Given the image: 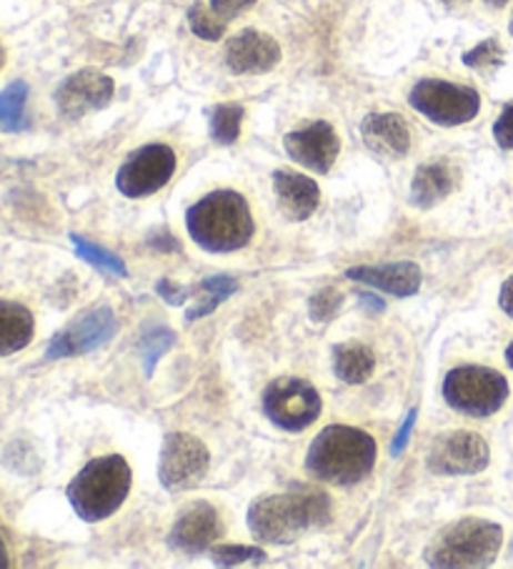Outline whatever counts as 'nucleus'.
<instances>
[{"mask_svg":"<svg viewBox=\"0 0 513 569\" xmlns=\"http://www.w3.org/2000/svg\"><path fill=\"white\" fill-rule=\"evenodd\" d=\"M486 3H489L491 8H503V6L509 3V0H486Z\"/></svg>","mask_w":513,"mask_h":569,"instance_id":"41","label":"nucleus"},{"mask_svg":"<svg viewBox=\"0 0 513 569\" xmlns=\"http://www.w3.org/2000/svg\"><path fill=\"white\" fill-rule=\"evenodd\" d=\"M11 565V559H8V547H6V539L0 535V569H6Z\"/></svg>","mask_w":513,"mask_h":569,"instance_id":"38","label":"nucleus"},{"mask_svg":"<svg viewBox=\"0 0 513 569\" xmlns=\"http://www.w3.org/2000/svg\"><path fill=\"white\" fill-rule=\"evenodd\" d=\"M346 277L399 299H409L421 289V269L411 261L381 263V267H353L346 271Z\"/></svg>","mask_w":513,"mask_h":569,"instance_id":"19","label":"nucleus"},{"mask_svg":"<svg viewBox=\"0 0 513 569\" xmlns=\"http://www.w3.org/2000/svg\"><path fill=\"white\" fill-rule=\"evenodd\" d=\"M503 63V48L496 38H486L476 48L463 53V66L473 68V71H493Z\"/></svg>","mask_w":513,"mask_h":569,"instance_id":"29","label":"nucleus"},{"mask_svg":"<svg viewBox=\"0 0 513 569\" xmlns=\"http://www.w3.org/2000/svg\"><path fill=\"white\" fill-rule=\"evenodd\" d=\"M509 31H511V36H513V21H511V26H509Z\"/></svg>","mask_w":513,"mask_h":569,"instance_id":"43","label":"nucleus"},{"mask_svg":"<svg viewBox=\"0 0 513 569\" xmlns=\"http://www.w3.org/2000/svg\"><path fill=\"white\" fill-rule=\"evenodd\" d=\"M235 291H239V281L231 277H211V279L201 281L199 283V293H203L201 303H195V307L185 313V319L189 321L203 319L205 313H211L215 307H219V303H223Z\"/></svg>","mask_w":513,"mask_h":569,"instance_id":"25","label":"nucleus"},{"mask_svg":"<svg viewBox=\"0 0 513 569\" xmlns=\"http://www.w3.org/2000/svg\"><path fill=\"white\" fill-rule=\"evenodd\" d=\"M175 153L165 143H148L128 156L118 169L115 186L125 199H145L173 179Z\"/></svg>","mask_w":513,"mask_h":569,"instance_id":"10","label":"nucleus"},{"mask_svg":"<svg viewBox=\"0 0 513 569\" xmlns=\"http://www.w3.org/2000/svg\"><path fill=\"white\" fill-rule=\"evenodd\" d=\"M191 239L211 253H231L249 247L255 226L249 201L235 191H213L185 213Z\"/></svg>","mask_w":513,"mask_h":569,"instance_id":"3","label":"nucleus"},{"mask_svg":"<svg viewBox=\"0 0 513 569\" xmlns=\"http://www.w3.org/2000/svg\"><path fill=\"white\" fill-rule=\"evenodd\" d=\"M443 399L459 415L486 419L506 405L509 381L501 371L489 367H456L443 379Z\"/></svg>","mask_w":513,"mask_h":569,"instance_id":"6","label":"nucleus"},{"mask_svg":"<svg viewBox=\"0 0 513 569\" xmlns=\"http://www.w3.org/2000/svg\"><path fill=\"white\" fill-rule=\"evenodd\" d=\"M118 333V319L111 307H93L83 311L76 321L58 331L46 349L48 359L83 357L105 347Z\"/></svg>","mask_w":513,"mask_h":569,"instance_id":"11","label":"nucleus"},{"mask_svg":"<svg viewBox=\"0 0 513 569\" xmlns=\"http://www.w3.org/2000/svg\"><path fill=\"white\" fill-rule=\"evenodd\" d=\"M373 369H376V357L361 341H346L333 349V371L343 385H363L373 377Z\"/></svg>","mask_w":513,"mask_h":569,"instance_id":"22","label":"nucleus"},{"mask_svg":"<svg viewBox=\"0 0 513 569\" xmlns=\"http://www.w3.org/2000/svg\"><path fill=\"white\" fill-rule=\"evenodd\" d=\"M456 189V173L446 161H431L416 169L411 183V203L419 209H433Z\"/></svg>","mask_w":513,"mask_h":569,"instance_id":"20","label":"nucleus"},{"mask_svg":"<svg viewBox=\"0 0 513 569\" xmlns=\"http://www.w3.org/2000/svg\"><path fill=\"white\" fill-rule=\"evenodd\" d=\"M3 61H6V51H3V46H0V68H3Z\"/></svg>","mask_w":513,"mask_h":569,"instance_id":"42","label":"nucleus"},{"mask_svg":"<svg viewBox=\"0 0 513 569\" xmlns=\"http://www.w3.org/2000/svg\"><path fill=\"white\" fill-rule=\"evenodd\" d=\"M36 319L18 301H0V357L16 355L33 341Z\"/></svg>","mask_w":513,"mask_h":569,"instance_id":"21","label":"nucleus"},{"mask_svg":"<svg viewBox=\"0 0 513 569\" xmlns=\"http://www.w3.org/2000/svg\"><path fill=\"white\" fill-rule=\"evenodd\" d=\"M243 106L221 103L211 108V139L221 146H231L239 141L243 126Z\"/></svg>","mask_w":513,"mask_h":569,"instance_id":"24","label":"nucleus"},{"mask_svg":"<svg viewBox=\"0 0 513 569\" xmlns=\"http://www.w3.org/2000/svg\"><path fill=\"white\" fill-rule=\"evenodd\" d=\"M71 241H73V247H76V251H78V257H81L83 261L93 263V267L103 269V271H108V273H115V277H128L125 263H123L121 259H118V257H113L111 251L95 247V243H91L86 237H78V233H73Z\"/></svg>","mask_w":513,"mask_h":569,"instance_id":"27","label":"nucleus"},{"mask_svg":"<svg viewBox=\"0 0 513 569\" xmlns=\"http://www.w3.org/2000/svg\"><path fill=\"white\" fill-rule=\"evenodd\" d=\"M491 451L486 439L473 431H449L433 441L426 465L439 477H463L479 475L489 467Z\"/></svg>","mask_w":513,"mask_h":569,"instance_id":"12","label":"nucleus"},{"mask_svg":"<svg viewBox=\"0 0 513 569\" xmlns=\"http://www.w3.org/2000/svg\"><path fill=\"white\" fill-rule=\"evenodd\" d=\"M225 66L235 76H261L273 71L281 61V46L269 33L245 28L225 43Z\"/></svg>","mask_w":513,"mask_h":569,"instance_id":"15","label":"nucleus"},{"mask_svg":"<svg viewBox=\"0 0 513 569\" xmlns=\"http://www.w3.org/2000/svg\"><path fill=\"white\" fill-rule=\"evenodd\" d=\"M416 419H419V409H411L406 419H403L401 429L396 431V437H393V441H391V457H401L403 449L409 447V439H411V431H413V425H416Z\"/></svg>","mask_w":513,"mask_h":569,"instance_id":"34","label":"nucleus"},{"mask_svg":"<svg viewBox=\"0 0 513 569\" xmlns=\"http://www.w3.org/2000/svg\"><path fill=\"white\" fill-rule=\"evenodd\" d=\"M255 6V0H211V11L223 18L225 23L233 21L235 16H241Z\"/></svg>","mask_w":513,"mask_h":569,"instance_id":"33","label":"nucleus"},{"mask_svg":"<svg viewBox=\"0 0 513 569\" xmlns=\"http://www.w3.org/2000/svg\"><path fill=\"white\" fill-rule=\"evenodd\" d=\"M173 345H175V333L171 329L163 327V323H145L138 347H141V357H143V367L148 377L153 375V367L158 365V359H161Z\"/></svg>","mask_w":513,"mask_h":569,"instance_id":"26","label":"nucleus"},{"mask_svg":"<svg viewBox=\"0 0 513 569\" xmlns=\"http://www.w3.org/2000/svg\"><path fill=\"white\" fill-rule=\"evenodd\" d=\"M273 193L279 201V209L289 221L311 219L313 211L321 203L319 183L309 176L293 171H275L273 173Z\"/></svg>","mask_w":513,"mask_h":569,"instance_id":"17","label":"nucleus"},{"mask_svg":"<svg viewBox=\"0 0 513 569\" xmlns=\"http://www.w3.org/2000/svg\"><path fill=\"white\" fill-rule=\"evenodd\" d=\"M223 535V522L209 502H193L183 509L171 529V547L185 555H201Z\"/></svg>","mask_w":513,"mask_h":569,"instance_id":"16","label":"nucleus"},{"mask_svg":"<svg viewBox=\"0 0 513 569\" xmlns=\"http://www.w3.org/2000/svg\"><path fill=\"white\" fill-rule=\"evenodd\" d=\"M155 291L158 297H163V301L171 303V307H181V303H185V299H189V289L183 287H175V283L171 279H161L155 283Z\"/></svg>","mask_w":513,"mask_h":569,"instance_id":"35","label":"nucleus"},{"mask_svg":"<svg viewBox=\"0 0 513 569\" xmlns=\"http://www.w3.org/2000/svg\"><path fill=\"white\" fill-rule=\"evenodd\" d=\"M131 479V467L121 455L98 457L68 485V502L83 522H103L125 502Z\"/></svg>","mask_w":513,"mask_h":569,"instance_id":"4","label":"nucleus"},{"mask_svg":"<svg viewBox=\"0 0 513 569\" xmlns=\"http://www.w3.org/2000/svg\"><path fill=\"white\" fill-rule=\"evenodd\" d=\"M503 545V529L486 519L466 517L459 519L431 539L423 552L429 567L463 569V567H489L499 557Z\"/></svg>","mask_w":513,"mask_h":569,"instance_id":"5","label":"nucleus"},{"mask_svg":"<svg viewBox=\"0 0 513 569\" xmlns=\"http://www.w3.org/2000/svg\"><path fill=\"white\" fill-rule=\"evenodd\" d=\"M443 6L446 8H456V6H463V3H469V0H441Z\"/></svg>","mask_w":513,"mask_h":569,"instance_id":"39","label":"nucleus"},{"mask_svg":"<svg viewBox=\"0 0 513 569\" xmlns=\"http://www.w3.org/2000/svg\"><path fill=\"white\" fill-rule=\"evenodd\" d=\"M343 307V293L333 287H325L321 291H315L311 301H309V311H311V319L315 323H329L335 317H339V311Z\"/></svg>","mask_w":513,"mask_h":569,"instance_id":"30","label":"nucleus"},{"mask_svg":"<svg viewBox=\"0 0 513 569\" xmlns=\"http://www.w3.org/2000/svg\"><path fill=\"white\" fill-rule=\"evenodd\" d=\"M211 467V455L201 439L183 431L165 435L158 457V479L168 492H185L201 485Z\"/></svg>","mask_w":513,"mask_h":569,"instance_id":"9","label":"nucleus"},{"mask_svg":"<svg viewBox=\"0 0 513 569\" xmlns=\"http://www.w3.org/2000/svg\"><path fill=\"white\" fill-rule=\"evenodd\" d=\"M359 297H361V303H366V307H369V311H383V309H386V303H383L379 297H373V293H359Z\"/></svg>","mask_w":513,"mask_h":569,"instance_id":"37","label":"nucleus"},{"mask_svg":"<svg viewBox=\"0 0 513 569\" xmlns=\"http://www.w3.org/2000/svg\"><path fill=\"white\" fill-rule=\"evenodd\" d=\"M189 26L193 36H199L201 41H221L223 33H225V21L223 18L215 16L211 8H205L201 0L199 3L191 6L189 11Z\"/></svg>","mask_w":513,"mask_h":569,"instance_id":"28","label":"nucleus"},{"mask_svg":"<svg viewBox=\"0 0 513 569\" xmlns=\"http://www.w3.org/2000/svg\"><path fill=\"white\" fill-rule=\"evenodd\" d=\"M376 441L369 431L331 425L311 441L305 469L319 482L349 487L371 475L373 465H376Z\"/></svg>","mask_w":513,"mask_h":569,"instance_id":"2","label":"nucleus"},{"mask_svg":"<svg viewBox=\"0 0 513 569\" xmlns=\"http://www.w3.org/2000/svg\"><path fill=\"white\" fill-rule=\"evenodd\" d=\"M329 522V495L309 487L255 499L249 509V529L255 539L269 545H293L305 532L321 529Z\"/></svg>","mask_w":513,"mask_h":569,"instance_id":"1","label":"nucleus"},{"mask_svg":"<svg viewBox=\"0 0 513 569\" xmlns=\"http://www.w3.org/2000/svg\"><path fill=\"white\" fill-rule=\"evenodd\" d=\"M361 136L369 151L383 159H403L411 151V133L399 113H369L361 121Z\"/></svg>","mask_w":513,"mask_h":569,"instance_id":"18","label":"nucleus"},{"mask_svg":"<svg viewBox=\"0 0 513 569\" xmlns=\"http://www.w3.org/2000/svg\"><path fill=\"white\" fill-rule=\"evenodd\" d=\"M493 139H496L503 151L513 149V103L503 108L499 121L493 123Z\"/></svg>","mask_w":513,"mask_h":569,"instance_id":"32","label":"nucleus"},{"mask_svg":"<svg viewBox=\"0 0 513 569\" xmlns=\"http://www.w3.org/2000/svg\"><path fill=\"white\" fill-rule=\"evenodd\" d=\"M265 552L259 547H235V545H221L213 549V562L221 567H233L243 562H263Z\"/></svg>","mask_w":513,"mask_h":569,"instance_id":"31","label":"nucleus"},{"mask_svg":"<svg viewBox=\"0 0 513 569\" xmlns=\"http://www.w3.org/2000/svg\"><path fill=\"white\" fill-rule=\"evenodd\" d=\"M285 153L313 173H329L341 153V139L329 121H313L299 131L285 133Z\"/></svg>","mask_w":513,"mask_h":569,"instance_id":"14","label":"nucleus"},{"mask_svg":"<svg viewBox=\"0 0 513 569\" xmlns=\"http://www.w3.org/2000/svg\"><path fill=\"white\" fill-rule=\"evenodd\" d=\"M321 395L311 381L283 377L263 391V415L283 431L309 429L321 415Z\"/></svg>","mask_w":513,"mask_h":569,"instance_id":"8","label":"nucleus"},{"mask_svg":"<svg viewBox=\"0 0 513 569\" xmlns=\"http://www.w3.org/2000/svg\"><path fill=\"white\" fill-rule=\"evenodd\" d=\"M115 93V83L111 76L93 68H83L56 88V106L68 121H78L93 111H103L111 106Z\"/></svg>","mask_w":513,"mask_h":569,"instance_id":"13","label":"nucleus"},{"mask_svg":"<svg viewBox=\"0 0 513 569\" xmlns=\"http://www.w3.org/2000/svg\"><path fill=\"white\" fill-rule=\"evenodd\" d=\"M28 103V83L13 81L8 88L0 91V133H21L28 126L26 116Z\"/></svg>","mask_w":513,"mask_h":569,"instance_id":"23","label":"nucleus"},{"mask_svg":"<svg viewBox=\"0 0 513 569\" xmlns=\"http://www.w3.org/2000/svg\"><path fill=\"white\" fill-rule=\"evenodd\" d=\"M499 307L513 319V277H509L506 281H503L501 293H499Z\"/></svg>","mask_w":513,"mask_h":569,"instance_id":"36","label":"nucleus"},{"mask_svg":"<svg viewBox=\"0 0 513 569\" xmlns=\"http://www.w3.org/2000/svg\"><path fill=\"white\" fill-rule=\"evenodd\" d=\"M409 103L413 111L426 116L436 126H463L473 121L481 111V96L476 88L441 81V78H423L411 88Z\"/></svg>","mask_w":513,"mask_h":569,"instance_id":"7","label":"nucleus"},{"mask_svg":"<svg viewBox=\"0 0 513 569\" xmlns=\"http://www.w3.org/2000/svg\"><path fill=\"white\" fill-rule=\"evenodd\" d=\"M506 365L513 369V341H511L509 349H506Z\"/></svg>","mask_w":513,"mask_h":569,"instance_id":"40","label":"nucleus"}]
</instances>
